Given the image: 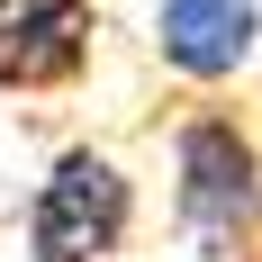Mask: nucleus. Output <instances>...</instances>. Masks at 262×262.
<instances>
[{"label":"nucleus","instance_id":"obj_4","mask_svg":"<svg viewBox=\"0 0 262 262\" xmlns=\"http://www.w3.org/2000/svg\"><path fill=\"white\" fill-rule=\"evenodd\" d=\"M154 63L190 91H226L262 63V0H154Z\"/></svg>","mask_w":262,"mask_h":262},{"label":"nucleus","instance_id":"obj_2","mask_svg":"<svg viewBox=\"0 0 262 262\" xmlns=\"http://www.w3.org/2000/svg\"><path fill=\"white\" fill-rule=\"evenodd\" d=\"M136 199L108 145H63L27 190V262H136Z\"/></svg>","mask_w":262,"mask_h":262},{"label":"nucleus","instance_id":"obj_1","mask_svg":"<svg viewBox=\"0 0 262 262\" xmlns=\"http://www.w3.org/2000/svg\"><path fill=\"white\" fill-rule=\"evenodd\" d=\"M172 226L199 262H244L262 244V127L217 91L172 118Z\"/></svg>","mask_w":262,"mask_h":262},{"label":"nucleus","instance_id":"obj_3","mask_svg":"<svg viewBox=\"0 0 262 262\" xmlns=\"http://www.w3.org/2000/svg\"><path fill=\"white\" fill-rule=\"evenodd\" d=\"M100 0H0V100H46L91 73Z\"/></svg>","mask_w":262,"mask_h":262}]
</instances>
